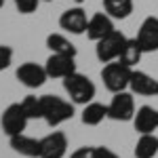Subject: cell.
Here are the masks:
<instances>
[{
  "mask_svg": "<svg viewBox=\"0 0 158 158\" xmlns=\"http://www.w3.org/2000/svg\"><path fill=\"white\" fill-rule=\"evenodd\" d=\"M70 158H118V154L106 146H89V148H78Z\"/></svg>",
  "mask_w": 158,
  "mask_h": 158,
  "instance_id": "obj_21",
  "label": "cell"
},
{
  "mask_svg": "<svg viewBox=\"0 0 158 158\" xmlns=\"http://www.w3.org/2000/svg\"><path fill=\"white\" fill-rule=\"evenodd\" d=\"M68 152V137L61 131H53L40 139V158H63Z\"/></svg>",
  "mask_w": 158,
  "mask_h": 158,
  "instance_id": "obj_9",
  "label": "cell"
},
{
  "mask_svg": "<svg viewBox=\"0 0 158 158\" xmlns=\"http://www.w3.org/2000/svg\"><path fill=\"white\" fill-rule=\"evenodd\" d=\"M13 61V49L6 47V44H0V72L6 70Z\"/></svg>",
  "mask_w": 158,
  "mask_h": 158,
  "instance_id": "obj_24",
  "label": "cell"
},
{
  "mask_svg": "<svg viewBox=\"0 0 158 158\" xmlns=\"http://www.w3.org/2000/svg\"><path fill=\"white\" fill-rule=\"evenodd\" d=\"M49 78H65L76 72V57L72 55H61V53H51V57L44 63Z\"/></svg>",
  "mask_w": 158,
  "mask_h": 158,
  "instance_id": "obj_8",
  "label": "cell"
},
{
  "mask_svg": "<svg viewBox=\"0 0 158 158\" xmlns=\"http://www.w3.org/2000/svg\"><path fill=\"white\" fill-rule=\"evenodd\" d=\"M4 2H6V0H0V9H2V6H4Z\"/></svg>",
  "mask_w": 158,
  "mask_h": 158,
  "instance_id": "obj_25",
  "label": "cell"
},
{
  "mask_svg": "<svg viewBox=\"0 0 158 158\" xmlns=\"http://www.w3.org/2000/svg\"><path fill=\"white\" fill-rule=\"evenodd\" d=\"M13 2H15L17 11H19V13H23V15L36 13L38 4H40V0H13Z\"/></svg>",
  "mask_w": 158,
  "mask_h": 158,
  "instance_id": "obj_23",
  "label": "cell"
},
{
  "mask_svg": "<svg viewBox=\"0 0 158 158\" xmlns=\"http://www.w3.org/2000/svg\"><path fill=\"white\" fill-rule=\"evenodd\" d=\"M63 89L68 93V97L72 99V103H78V106H86L95 99V93L97 89L93 85V80L85 76V74L74 72L70 76L63 78Z\"/></svg>",
  "mask_w": 158,
  "mask_h": 158,
  "instance_id": "obj_2",
  "label": "cell"
},
{
  "mask_svg": "<svg viewBox=\"0 0 158 158\" xmlns=\"http://www.w3.org/2000/svg\"><path fill=\"white\" fill-rule=\"evenodd\" d=\"M158 137L154 133H143L135 143V158H156Z\"/></svg>",
  "mask_w": 158,
  "mask_h": 158,
  "instance_id": "obj_17",
  "label": "cell"
},
{
  "mask_svg": "<svg viewBox=\"0 0 158 158\" xmlns=\"http://www.w3.org/2000/svg\"><path fill=\"white\" fill-rule=\"evenodd\" d=\"M15 76H17V80H19L23 86H27V89H38V86L44 85L47 78H49L47 68H44V65H38V63H34V61L21 63V65L17 68Z\"/></svg>",
  "mask_w": 158,
  "mask_h": 158,
  "instance_id": "obj_7",
  "label": "cell"
},
{
  "mask_svg": "<svg viewBox=\"0 0 158 158\" xmlns=\"http://www.w3.org/2000/svg\"><path fill=\"white\" fill-rule=\"evenodd\" d=\"M131 93L135 95H143V97H158V78L150 76V74L141 72V70H133L131 76Z\"/></svg>",
  "mask_w": 158,
  "mask_h": 158,
  "instance_id": "obj_12",
  "label": "cell"
},
{
  "mask_svg": "<svg viewBox=\"0 0 158 158\" xmlns=\"http://www.w3.org/2000/svg\"><path fill=\"white\" fill-rule=\"evenodd\" d=\"M40 103H42V120L49 127H59V124H63L65 120H70L74 116V103L65 101L63 97L42 95Z\"/></svg>",
  "mask_w": 158,
  "mask_h": 158,
  "instance_id": "obj_1",
  "label": "cell"
},
{
  "mask_svg": "<svg viewBox=\"0 0 158 158\" xmlns=\"http://www.w3.org/2000/svg\"><path fill=\"white\" fill-rule=\"evenodd\" d=\"M114 19L110 17L108 13H95L89 19V27H86V36L91 38L93 42L101 40L103 36H108L110 32H114Z\"/></svg>",
  "mask_w": 158,
  "mask_h": 158,
  "instance_id": "obj_13",
  "label": "cell"
},
{
  "mask_svg": "<svg viewBox=\"0 0 158 158\" xmlns=\"http://www.w3.org/2000/svg\"><path fill=\"white\" fill-rule=\"evenodd\" d=\"M137 40H139L143 53L158 51V17L143 19V23L139 25V32H137Z\"/></svg>",
  "mask_w": 158,
  "mask_h": 158,
  "instance_id": "obj_11",
  "label": "cell"
},
{
  "mask_svg": "<svg viewBox=\"0 0 158 158\" xmlns=\"http://www.w3.org/2000/svg\"><path fill=\"white\" fill-rule=\"evenodd\" d=\"M103 118H108V106L106 103L91 101L82 110V122L86 127H97L99 122H103Z\"/></svg>",
  "mask_w": 158,
  "mask_h": 158,
  "instance_id": "obj_18",
  "label": "cell"
},
{
  "mask_svg": "<svg viewBox=\"0 0 158 158\" xmlns=\"http://www.w3.org/2000/svg\"><path fill=\"white\" fill-rule=\"evenodd\" d=\"M124 42H127V36L122 34L120 30H114L110 32L108 36H103L101 40H97L95 44V55L101 63H110V61H116L120 57L122 49H124Z\"/></svg>",
  "mask_w": 158,
  "mask_h": 158,
  "instance_id": "obj_4",
  "label": "cell"
},
{
  "mask_svg": "<svg viewBox=\"0 0 158 158\" xmlns=\"http://www.w3.org/2000/svg\"><path fill=\"white\" fill-rule=\"evenodd\" d=\"M143 57V49H141V44H139V40L137 38H127V42H124V49H122L120 57L116 61H120L124 65H129V68H135L139 61Z\"/></svg>",
  "mask_w": 158,
  "mask_h": 158,
  "instance_id": "obj_16",
  "label": "cell"
},
{
  "mask_svg": "<svg viewBox=\"0 0 158 158\" xmlns=\"http://www.w3.org/2000/svg\"><path fill=\"white\" fill-rule=\"evenodd\" d=\"M103 11L112 19H127L133 13V0H103Z\"/></svg>",
  "mask_w": 158,
  "mask_h": 158,
  "instance_id": "obj_19",
  "label": "cell"
},
{
  "mask_svg": "<svg viewBox=\"0 0 158 158\" xmlns=\"http://www.w3.org/2000/svg\"><path fill=\"white\" fill-rule=\"evenodd\" d=\"M133 124H135V131L139 135L154 133L158 129V110H154L152 106H141L135 112Z\"/></svg>",
  "mask_w": 158,
  "mask_h": 158,
  "instance_id": "obj_14",
  "label": "cell"
},
{
  "mask_svg": "<svg viewBox=\"0 0 158 158\" xmlns=\"http://www.w3.org/2000/svg\"><path fill=\"white\" fill-rule=\"evenodd\" d=\"M74 2H78V4H80V2H85V0H74Z\"/></svg>",
  "mask_w": 158,
  "mask_h": 158,
  "instance_id": "obj_26",
  "label": "cell"
},
{
  "mask_svg": "<svg viewBox=\"0 0 158 158\" xmlns=\"http://www.w3.org/2000/svg\"><path fill=\"white\" fill-rule=\"evenodd\" d=\"M27 122H30V118H27V114L23 112L21 103H11V106H6V110L2 112L0 127H2V131H4L6 137H13V135L23 133Z\"/></svg>",
  "mask_w": 158,
  "mask_h": 158,
  "instance_id": "obj_5",
  "label": "cell"
},
{
  "mask_svg": "<svg viewBox=\"0 0 158 158\" xmlns=\"http://www.w3.org/2000/svg\"><path fill=\"white\" fill-rule=\"evenodd\" d=\"M47 47L51 49V53H61V55H72L76 57V47L61 34H49L47 36Z\"/></svg>",
  "mask_w": 158,
  "mask_h": 158,
  "instance_id": "obj_20",
  "label": "cell"
},
{
  "mask_svg": "<svg viewBox=\"0 0 158 158\" xmlns=\"http://www.w3.org/2000/svg\"><path fill=\"white\" fill-rule=\"evenodd\" d=\"M59 27L70 32V34H85L86 27H89V17H86L85 9L74 6V9L63 11L59 17Z\"/></svg>",
  "mask_w": 158,
  "mask_h": 158,
  "instance_id": "obj_10",
  "label": "cell"
},
{
  "mask_svg": "<svg viewBox=\"0 0 158 158\" xmlns=\"http://www.w3.org/2000/svg\"><path fill=\"white\" fill-rule=\"evenodd\" d=\"M21 108H23V112L27 114L30 120L42 118V103H40V97H36V95H27L21 101Z\"/></svg>",
  "mask_w": 158,
  "mask_h": 158,
  "instance_id": "obj_22",
  "label": "cell"
},
{
  "mask_svg": "<svg viewBox=\"0 0 158 158\" xmlns=\"http://www.w3.org/2000/svg\"><path fill=\"white\" fill-rule=\"evenodd\" d=\"M108 118L118 122H129L135 118V101L133 95L120 91V93H114V97L108 106Z\"/></svg>",
  "mask_w": 158,
  "mask_h": 158,
  "instance_id": "obj_6",
  "label": "cell"
},
{
  "mask_svg": "<svg viewBox=\"0 0 158 158\" xmlns=\"http://www.w3.org/2000/svg\"><path fill=\"white\" fill-rule=\"evenodd\" d=\"M131 76H133V68L124 65L120 61H110L101 70V80L110 93H120L127 91L131 85Z\"/></svg>",
  "mask_w": 158,
  "mask_h": 158,
  "instance_id": "obj_3",
  "label": "cell"
},
{
  "mask_svg": "<svg viewBox=\"0 0 158 158\" xmlns=\"http://www.w3.org/2000/svg\"><path fill=\"white\" fill-rule=\"evenodd\" d=\"M9 143L17 154H21L25 158H40V139H34V137H27L25 133H19L9 137Z\"/></svg>",
  "mask_w": 158,
  "mask_h": 158,
  "instance_id": "obj_15",
  "label": "cell"
},
{
  "mask_svg": "<svg viewBox=\"0 0 158 158\" xmlns=\"http://www.w3.org/2000/svg\"><path fill=\"white\" fill-rule=\"evenodd\" d=\"M44 2H53V0H44Z\"/></svg>",
  "mask_w": 158,
  "mask_h": 158,
  "instance_id": "obj_27",
  "label": "cell"
}]
</instances>
